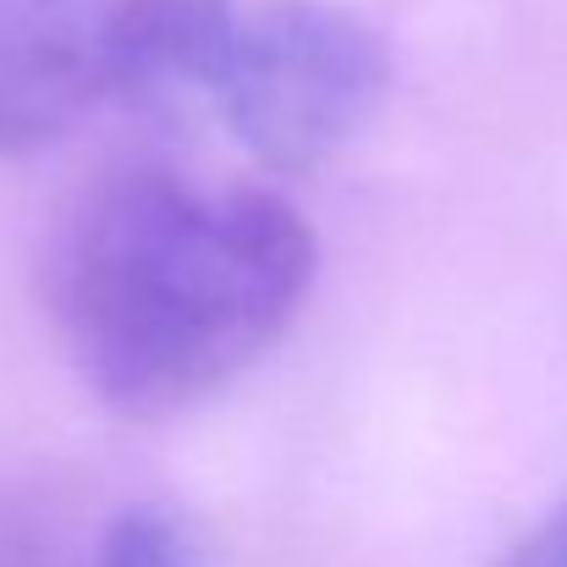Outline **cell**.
Listing matches in <instances>:
<instances>
[{"mask_svg":"<svg viewBox=\"0 0 567 567\" xmlns=\"http://www.w3.org/2000/svg\"><path fill=\"white\" fill-rule=\"evenodd\" d=\"M315 226L270 188L116 166L66 198L44 248V309L83 385L166 419L259 364L303 315Z\"/></svg>","mask_w":567,"mask_h":567,"instance_id":"1","label":"cell"},{"mask_svg":"<svg viewBox=\"0 0 567 567\" xmlns=\"http://www.w3.org/2000/svg\"><path fill=\"white\" fill-rule=\"evenodd\" d=\"M391 44L337 0H231L204 100L270 172L337 161L385 105Z\"/></svg>","mask_w":567,"mask_h":567,"instance_id":"2","label":"cell"},{"mask_svg":"<svg viewBox=\"0 0 567 567\" xmlns=\"http://www.w3.org/2000/svg\"><path fill=\"white\" fill-rule=\"evenodd\" d=\"M116 17L122 0H0V161L116 100Z\"/></svg>","mask_w":567,"mask_h":567,"instance_id":"3","label":"cell"},{"mask_svg":"<svg viewBox=\"0 0 567 567\" xmlns=\"http://www.w3.org/2000/svg\"><path fill=\"white\" fill-rule=\"evenodd\" d=\"M0 567H83L61 513L39 491L0 485Z\"/></svg>","mask_w":567,"mask_h":567,"instance_id":"4","label":"cell"},{"mask_svg":"<svg viewBox=\"0 0 567 567\" xmlns=\"http://www.w3.org/2000/svg\"><path fill=\"white\" fill-rule=\"evenodd\" d=\"M94 567H204V563H198V551H193V540L183 535L177 518H166L155 507H133V513H122L105 529V540L94 551Z\"/></svg>","mask_w":567,"mask_h":567,"instance_id":"5","label":"cell"},{"mask_svg":"<svg viewBox=\"0 0 567 567\" xmlns=\"http://www.w3.org/2000/svg\"><path fill=\"white\" fill-rule=\"evenodd\" d=\"M496 567H567V502H557L540 524H529L496 557Z\"/></svg>","mask_w":567,"mask_h":567,"instance_id":"6","label":"cell"}]
</instances>
